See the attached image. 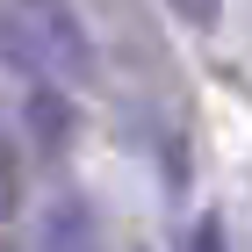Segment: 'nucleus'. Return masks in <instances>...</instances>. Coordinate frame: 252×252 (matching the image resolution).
<instances>
[{"mask_svg": "<svg viewBox=\"0 0 252 252\" xmlns=\"http://www.w3.org/2000/svg\"><path fill=\"white\" fill-rule=\"evenodd\" d=\"M0 65L15 72H65L87 79L94 72V43L79 36V22L65 0H0Z\"/></svg>", "mask_w": 252, "mask_h": 252, "instance_id": "f257e3e1", "label": "nucleus"}, {"mask_svg": "<svg viewBox=\"0 0 252 252\" xmlns=\"http://www.w3.org/2000/svg\"><path fill=\"white\" fill-rule=\"evenodd\" d=\"M22 123H29V144H36L43 158H65L79 137V101L72 87H58V79H29V94H22Z\"/></svg>", "mask_w": 252, "mask_h": 252, "instance_id": "f03ea898", "label": "nucleus"}, {"mask_svg": "<svg viewBox=\"0 0 252 252\" xmlns=\"http://www.w3.org/2000/svg\"><path fill=\"white\" fill-rule=\"evenodd\" d=\"M36 252H108L94 202L87 194H51V209L36 223Z\"/></svg>", "mask_w": 252, "mask_h": 252, "instance_id": "7ed1b4c3", "label": "nucleus"}, {"mask_svg": "<svg viewBox=\"0 0 252 252\" xmlns=\"http://www.w3.org/2000/svg\"><path fill=\"white\" fill-rule=\"evenodd\" d=\"M22 209V158H15V144H7V130H0V223Z\"/></svg>", "mask_w": 252, "mask_h": 252, "instance_id": "20e7f679", "label": "nucleus"}, {"mask_svg": "<svg viewBox=\"0 0 252 252\" xmlns=\"http://www.w3.org/2000/svg\"><path fill=\"white\" fill-rule=\"evenodd\" d=\"M180 252H231V231H223V209L194 216V231L180 238Z\"/></svg>", "mask_w": 252, "mask_h": 252, "instance_id": "39448f33", "label": "nucleus"}, {"mask_svg": "<svg viewBox=\"0 0 252 252\" xmlns=\"http://www.w3.org/2000/svg\"><path fill=\"white\" fill-rule=\"evenodd\" d=\"M166 15H173V22H188V29H216L223 0H166Z\"/></svg>", "mask_w": 252, "mask_h": 252, "instance_id": "423d86ee", "label": "nucleus"}, {"mask_svg": "<svg viewBox=\"0 0 252 252\" xmlns=\"http://www.w3.org/2000/svg\"><path fill=\"white\" fill-rule=\"evenodd\" d=\"M0 252H15V245H0Z\"/></svg>", "mask_w": 252, "mask_h": 252, "instance_id": "0eeeda50", "label": "nucleus"}]
</instances>
